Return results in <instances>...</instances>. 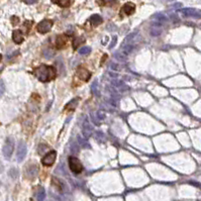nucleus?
Returning <instances> with one entry per match:
<instances>
[{"label": "nucleus", "mask_w": 201, "mask_h": 201, "mask_svg": "<svg viewBox=\"0 0 201 201\" xmlns=\"http://www.w3.org/2000/svg\"><path fill=\"white\" fill-rule=\"evenodd\" d=\"M54 22L51 19H44L40 22V23L36 25V31L40 33H47L49 32L52 27H53Z\"/></svg>", "instance_id": "5"}, {"label": "nucleus", "mask_w": 201, "mask_h": 201, "mask_svg": "<svg viewBox=\"0 0 201 201\" xmlns=\"http://www.w3.org/2000/svg\"><path fill=\"white\" fill-rule=\"evenodd\" d=\"M77 76L79 77V79H81L82 81H88L91 78V73L89 71L84 68V67H79L77 70Z\"/></svg>", "instance_id": "9"}, {"label": "nucleus", "mask_w": 201, "mask_h": 201, "mask_svg": "<svg viewBox=\"0 0 201 201\" xmlns=\"http://www.w3.org/2000/svg\"><path fill=\"white\" fill-rule=\"evenodd\" d=\"M154 19L156 20V22H159V23H163V22H166L167 21V17L164 15L162 13H159V14H156L154 16Z\"/></svg>", "instance_id": "21"}, {"label": "nucleus", "mask_w": 201, "mask_h": 201, "mask_svg": "<svg viewBox=\"0 0 201 201\" xmlns=\"http://www.w3.org/2000/svg\"><path fill=\"white\" fill-rule=\"evenodd\" d=\"M14 150V140L12 137H7L3 147V156L5 159H10L12 156V153Z\"/></svg>", "instance_id": "3"}, {"label": "nucleus", "mask_w": 201, "mask_h": 201, "mask_svg": "<svg viewBox=\"0 0 201 201\" xmlns=\"http://www.w3.org/2000/svg\"><path fill=\"white\" fill-rule=\"evenodd\" d=\"M82 128H83V133L86 139L88 137H90L92 132H93V128L92 125L90 124V122L87 119V118H85L84 121H83V125H82Z\"/></svg>", "instance_id": "10"}, {"label": "nucleus", "mask_w": 201, "mask_h": 201, "mask_svg": "<svg viewBox=\"0 0 201 201\" xmlns=\"http://www.w3.org/2000/svg\"><path fill=\"white\" fill-rule=\"evenodd\" d=\"M102 4H109V3H113L115 2L116 0H100Z\"/></svg>", "instance_id": "28"}, {"label": "nucleus", "mask_w": 201, "mask_h": 201, "mask_svg": "<svg viewBox=\"0 0 201 201\" xmlns=\"http://www.w3.org/2000/svg\"><path fill=\"white\" fill-rule=\"evenodd\" d=\"M35 196L38 201H44V199L46 198V191L42 186H36L35 188Z\"/></svg>", "instance_id": "11"}, {"label": "nucleus", "mask_w": 201, "mask_h": 201, "mask_svg": "<svg viewBox=\"0 0 201 201\" xmlns=\"http://www.w3.org/2000/svg\"><path fill=\"white\" fill-rule=\"evenodd\" d=\"M5 91V85L3 83L2 80H0V96H1Z\"/></svg>", "instance_id": "26"}, {"label": "nucleus", "mask_w": 201, "mask_h": 201, "mask_svg": "<svg viewBox=\"0 0 201 201\" xmlns=\"http://www.w3.org/2000/svg\"><path fill=\"white\" fill-rule=\"evenodd\" d=\"M112 85L116 89H118L119 91H125L126 89H128L126 85L122 81H118V82L117 81H114V82H112Z\"/></svg>", "instance_id": "19"}, {"label": "nucleus", "mask_w": 201, "mask_h": 201, "mask_svg": "<svg viewBox=\"0 0 201 201\" xmlns=\"http://www.w3.org/2000/svg\"><path fill=\"white\" fill-rule=\"evenodd\" d=\"M56 68L54 66L49 65H40L35 70V75L40 82H50L56 77Z\"/></svg>", "instance_id": "1"}, {"label": "nucleus", "mask_w": 201, "mask_h": 201, "mask_svg": "<svg viewBox=\"0 0 201 201\" xmlns=\"http://www.w3.org/2000/svg\"><path fill=\"white\" fill-rule=\"evenodd\" d=\"M116 40H117V38L116 36H113L112 38V40H111V44H109V49H112V48H114V46L116 44Z\"/></svg>", "instance_id": "27"}, {"label": "nucleus", "mask_w": 201, "mask_h": 201, "mask_svg": "<svg viewBox=\"0 0 201 201\" xmlns=\"http://www.w3.org/2000/svg\"><path fill=\"white\" fill-rule=\"evenodd\" d=\"M12 40H13V42L17 44H19L23 42V36H22L21 31H19V29H15V31H13Z\"/></svg>", "instance_id": "15"}, {"label": "nucleus", "mask_w": 201, "mask_h": 201, "mask_svg": "<svg viewBox=\"0 0 201 201\" xmlns=\"http://www.w3.org/2000/svg\"><path fill=\"white\" fill-rule=\"evenodd\" d=\"M90 52H91V48L90 47H83L79 50V54L85 56V55L90 54Z\"/></svg>", "instance_id": "22"}, {"label": "nucleus", "mask_w": 201, "mask_h": 201, "mask_svg": "<svg viewBox=\"0 0 201 201\" xmlns=\"http://www.w3.org/2000/svg\"><path fill=\"white\" fill-rule=\"evenodd\" d=\"M181 14L185 17H192V18H200L201 17V11L195 8H183L180 10Z\"/></svg>", "instance_id": "6"}, {"label": "nucleus", "mask_w": 201, "mask_h": 201, "mask_svg": "<svg viewBox=\"0 0 201 201\" xmlns=\"http://www.w3.org/2000/svg\"><path fill=\"white\" fill-rule=\"evenodd\" d=\"M67 42H68V36H67L66 35L58 36L57 40H56V47H57V49H62V48L66 44Z\"/></svg>", "instance_id": "14"}, {"label": "nucleus", "mask_w": 201, "mask_h": 201, "mask_svg": "<svg viewBox=\"0 0 201 201\" xmlns=\"http://www.w3.org/2000/svg\"><path fill=\"white\" fill-rule=\"evenodd\" d=\"M136 10V5L132 2H128L122 6V12H124L125 15H132V14L135 12Z\"/></svg>", "instance_id": "12"}, {"label": "nucleus", "mask_w": 201, "mask_h": 201, "mask_svg": "<svg viewBox=\"0 0 201 201\" xmlns=\"http://www.w3.org/2000/svg\"><path fill=\"white\" fill-rule=\"evenodd\" d=\"M97 86H98V83H97V81H95L94 83L92 84V92L94 93V94H96V95H99Z\"/></svg>", "instance_id": "25"}, {"label": "nucleus", "mask_w": 201, "mask_h": 201, "mask_svg": "<svg viewBox=\"0 0 201 201\" xmlns=\"http://www.w3.org/2000/svg\"><path fill=\"white\" fill-rule=\"evenodd\" d=\"M56 158H57V153H56V151H51L48 154H46V156L42 159V164L46 167H50L56 161Z\"/></svg>", "instance_id": "7"}, {"label": "nucleus", "mask_w": 201, "mask_h": 201, "mask_svg": "<svg viewBox=\"0 0 201 201\" xmlns=\"http://www.w3.org/2000/svg\"><path fill=\"white\" fill-rule=\"evenodd\" d=\"M27 144H25L23 141H19L18 144V148H17V161L21 162L23 161V159L27 156Z\"/></svg>", "instance_id": "8"}, {"label": "nucleus", "mask_w": 201, "mask_h": 201, "mask_svg": "<svg viewBox=\"0 0 201 201\" xmlns=\"http://www.w3.org/2000/svg\"><path fill=\"white\" fill-rule=\"evenodd\" d=\"M68 162H69L70 170L72 171L74 174H79L83 171V165H82L81 162L76 157H70Z\"/></svg>", "instance_id": "4"}, {"label": "nucleus", "mask_w": 201, "mask_h": 201, "mask_svg": "<svg viewBox=\"0 0 201 201\" xmlns=\"http://www.w3.org/2000/svg\"><path fill=\"white\" fill-rule=\"evenodd\" d=\"M78 103H79V97H76V98L72 99L66 105V109L67 110H74V109L76 108V106L78 105Z\"/></svg>", "instance_id": "18"}, {"label": "nucleus", "mask_w": 201, "mask_h": 201, "mask_svg": "<svg viewBox=\"0 0 201 201\" xmlns=\"http://www.w3.org/2000/svg\"><path fill=\"white\" fill-rule=\"evenodd\" d=\"M136 36H137V32H132L124 39V43L121 44L120 52H119L122 56L126 57V56L129 55L132 52L133 48H135V42H136Z\"/></svg>", "instance_id": "2"}, {"label": "nucleus", "mask_w": 201, "mask_h": 201, "mask_svg": "<svg viewBox=\"0 0 201 201\" xmlns=\"http://www.w3.org/2000/svg\"><path fill=\"white\" fill-rule=\"evenodd\" d=\"M51 1L61 7H69L72 4L73 0H51Z\"/></svg>", "instance_id": "17"}, {"label": "nucleus", "mask_w": 201, "mask_h": 201, "mask_svg": "<svg viewBox=\"0 0 201 201\" xmlns=\"http://www.w3.org/2000/svg\"><path fill=\"white\" fill-rule=\"evenodd\" d=\"M22 1L27 4H35L36 2H38V0H22Z\"/></svg>", "instance_id": "29"}, {"label": "nucleus", "mask_w": 201, "mask_h": 201, "mask_svg": "<svg viewBox=\"0 0 201 201\" xmlns=\"http://www.w3.org/2000/svg\"><path fill=\"white\" fill-rule=\"evenodd\" d=\"M78 141L80 143V146L82 148H88V149L90 148V144L87 143V140H83L81 136H78Z\"/></svg>", "instance_id": "23"}, {"label": "nucleus", "mask_w": 201, "mask_h": 201, "mask_svg": "<svg viewBox=\"0 0 201 201\" xmlns=\"http://www.w3.org/2000/svg\"><path fill=\"white\" fill-rule=\"evenodd\" d=\"M1 60H2V55L0 54V62H1Z\"/></svg>", "instance_id": "30"}, {"label": "nucleus", "mask_w": 201, "mask_h": 201, "mask_svg": "<svg viewBox=\"0 0 201 201\" xmlns=\"http://www.w3.org/2000/svg\"><path fill=\"white\" fill-rule=\"evenodd\" d=\"M27 173H28V177L29 178H35L36 176V174H38V167L35 166V165L29 166Z\"/></svg>", "instance_id": "20"}, {"label": "nucleus", "mask_w": 201, "mask_h": 201, "mask_svg": "<svg viewBox=\"0 0 201 201\" xmlns=\"http://www.w3.org/2000/svg\"><path fill=\"white\" fill-rule=\"evenodd\" d=\"M162 33V23L155 22L151 27V35L153 36H158Z\"/></svg>", "instance_id": "13"}, {"label": "nucleus", "mask_w": 201, "mask_h": 201, "mask_svg": "<svg viewBox=\"0 0 201 201\" xmlns=\"http://www.w3.org/2000/svg\"><path fill=\"white\" fill-rule=\"evenodd\" d=\"M83 42H84V38H78V39H76V40H74V42H73V48H74V49H77V47L79 46V44H81Z\"/></svg>", "instance_id": "24"}, {"label": "nucleus", "mask_w": 201, "mask_h": 201, "mask_svg": "<svg viewBox=\"0 0 201 201\" xmlns=\"http://www.w3.org/2000/svg\"><path fill=\"white\" fill-rule=\"evenodd\" d=\"M102 17L98 15V14H94V15H92L90 17V22L92 23L93 27H97V25H99L100 23H102Z\"/></svg>", "instance_id": "16"}]
</instances>
